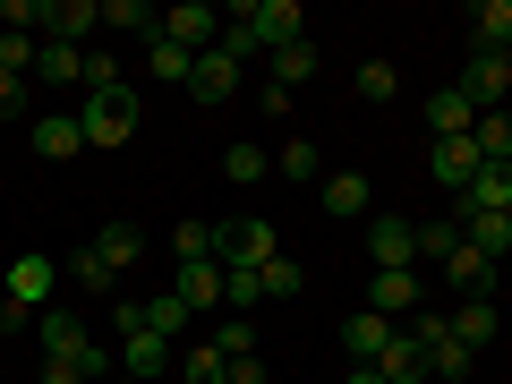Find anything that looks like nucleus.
<instances>
[{"label":"nucleus","instance_id":"nucleus-24","mask_svg":"<svg viewBox=\"0 0 512 384\" xmlns=\"http://www.w3.org/2000/svg\"><path fill=\"white\" fill-rule=\"evenodd\" d=\"M461 214H512V163H487L461 197Z\"/></svg>","mask_w":512,"mask_h":384},{"label":"nucleus","instance_id":"nucleus-28","mask_svg":"<svg viewBox=\"0 0 512 384\" xmlns=\"http://www.w3.org/2000/svg\"><path fill=\"white\" fill-rule=\"evenodd\" d=\"M146 69L163 77V86H188V69H197V52H180L171 35H154V43H146Z\"/></svg>","mask_w":512,"mask_h":384},{"label":"nucleus","instance_id":"nucleus-39","mask_svg":"<svg viewBox=\"0 0 512 384\" xmlns=\"http://www.w3.org/2000/svg\"><path fill=\"white\" fill-rule=\"evenodd\" d=\"M256 282H265V299H299V282H308V274H299V256H274Z\"/></svg>","mask_w":512,"mask_h":384},{"label":"nucleus","instance_id":"nucleus-40","mask_svg":"<svg viewBox=\"0 0 512 384\" xmlns=\"http://www.w3.org/2000/svg\"><path fill=\"white\" fill-rule=\"evenodd\" d=\"M214 350H222V359H256V325H248V316H231V325L214 333Z\"/></svg>","mask_w":512,"mask_h":384},{"label":"nucleus","instance_id":"nucleus-2","mask_svg":"<svg viewBox=\"0 0 512 384\" xmlns=\"http://www.w3.org/2000/svg\"><path fill=\"white\" fill-rule=\"evenodd\" d=\"M77 128H86V154L94 146H128V137H137V94H128V86L77 94Z\"/></svg>","mask_w":512,"mask_h":384},{"label":"nucleus","instance_id":"nucleus-17","mask_svg":"<svg viewBox=\"0 0 512 384\" xmlns=\"http://www.w3.org/2000/svg\"><path fill=\"white\" fill-rule=\"evenodd\" d=\"M393 333H402V325H393V316L359 308V316H350V325H342V350H350V359H359V367H376V359H384V342H393Z\"/></svg>","mask_w":512,"mask_h":384},{"label":"nucleus","instance_id":"nucleus-43","mask_svg":"<svg viewBox=\"0 0 512 384\" xmlns=\"http://www.w3.org/2000/svg\"><path fill=\"white\" fill-rule=\"evenodd\" d=\"M18 111H26V77L0 69V120H18Z\"/></svg>","mask_w":512,"mask_h":384},{"label":"nucleus","instance_id":"nucleus-27","mask_svg":"<svg viewBox=\"0 0 512 384\" xmlns=\"http://www.w3.org/2000/svg\"><path fill=\"white\" fill-rule=\"evenodd\" d=\"M103 26H120V35H163V9H146V0H103Z\"/></svg>","mask_w":512,"mask_h":384},{"label":"nucleus","instance_id":"nucleus-46","mask_svg":"<svg viewBox=\"0 0 512 384\" xmlns=\"http://www.w3.org/2000/svg\"><path fill=\"white\" fill-rule=\"evenodd\" d=\"M342 384H384V376H376V367H350V376H342Z\"/></svg>","mask_w":512,"mask_h":384},{"label":"nucleus","instance_id":"nucleus-25","mask_svg":"<svg viewBox=\"0 0 512 384\" xmlns=\"http://www.w3.org/2000/svg\"><path fill=\"white\" fill-rule=\"evenodd\" d=\"M461 239H470L478 256L504 265V256H512V214H461Z\"/></svg>","mask_w":512,"mask_h":384},{"label":"nucleus","instance_id":"nucleus-21","mask_svg":"<svg viewBox=\"0 0 512 384\" xmlns=\"http://www.w3.org/2000/svg\"><path fill=\"white\" fill-rule=\"evenodd\" d=\"M427 128H436V146H444V137H470V128H478V103H470L461 86L427 94Z\"/></svg>","mask_w":512,"mask_h":384},{"label":"nucleus","instance_id":"nucleus-4","mask_svg":"<svg viewBox=\"0 0 512 384\" xmlns=\"http://www.w3.org/2000/svg\"><path fill=\"white\" fill-rule=\"evenodd\" d=\"M367 265H376V274H419V222L367 214Z\"/></svg>","mask_w":512,"mask_h":384},{"label":"nucleus","instance_id":"nucleus-34","mask_svg":"<svg viewBox=\"0 0 512 384\" xmlns=\"http://www.w3.org/2000/svg\"><path fill=\"white\" fill-rule=\"evenodd\" d=\"M146 333H163V342H180V333H188V299H180V291L146 299Z\"/></svg>","mask_w":512,"mask_h":384},{"label":"nucleus","instance_id":"nucleus-16","mask_svg":"<svg viewBox=\"0 0 512 384\" xmlns=\"http://www.w3.org/2000/svg\"><path fill=\"white\" fill-rule=\"evenodd\" d=\"M316 69H325V52H316V43L299 35V43H282V52L265 60V86H282V94H299V86H308Z\"/></svg>","mask_w":512,"mask_h":384},{"label":"nucleus","instance_id":"nucleus-12","mask_svg":"<svg viewBox=\"0 0 512 384\" xmlns=\"http://www.w3.org/2000/svg\"><path fill=\"white\" fill-rule=\"evenodd\" d=\"M35 26H52V43H77V52H86V35L103 26V0H43Z\"/></svg>","mask_w":512,"mask_h":384},{"label":"nucleus","instance_id":"nucleus-9","mask_svg":"<svg viewBox=\"0 0 512 384\" xmlns=\"http://www.w3.org/2000/svg\"><path fill=\"white\" fill-rule=\"evenodd\" d=\"M461 94H470L478 111H504V94H512V52H470V69H461Z\"/></svg>","mask_w":512,"mask_h":384},{"label":"nucleus","instance_id":"nucleus-22","mask_svg":"<svg viewBox=\"0 0 512 384\" xmlns=\"http://www.w3.org/2000/svg\"><path fill=\"white\" fill-rule=\"evenodd\" d=\"M444 325H453V342H461V350H487L504 316H495V299H461V308L444 316Z\"/></svg>","mask_w":512,"mask_h":384},{"label":"nucleus","instance_id":"nucleus-26","mask_svg":"<svg viewBox=\"0 0 512 384\" xmlns=\"http://www.w3.org/2000/svg\"><path fill=\"white\" fill-rule=\"evenodd\" d=\"M94 256H103L111 274H128V265H137V256H146V239L128 231V222H103V231H94Z\"/></svg>","mask_w":512,"mask_h":384},{"label":"nucleus","instance_id":"nucleus-5","mask_svg":"<svg viewBox=\"0 0 512 384\" xmlns=\"http://www.w3.org/2000/svg\"><path fill=\"white\" fill-rule=\"evenodd\" d=\"M231 18L256 35V52H265V60H274L282 43H299V35H308V9H299V0H248V9H231Z\"/></svg>","mask_w":512,"mask_h":384},{"label":"nucleus","instance_id":"nucleus-11","mask_svg":"<svg viewBox=\"0 0 512 384\" xmlns=\"http://www.w3.org/2000/svg\"><path fill=\"white\" fill-rule=\"evenodd\" d=\"M35 86H43V94H86V52L43 35V52H35Z\"/></svg>","mask_w":512,"mask_h":384},{"label":"nucleus","instance_id":"nucleus-13","mask_svg":"<svg viewBox=\"0 0 512 384\" xmlns=\"http://www.w3.org/2000/svg\"><path fill=\"white\" fill-rule=\"evenodd\" d=\"M120 376L163 384V376H171V342H163V333H146V325H137V333H120Z\"/></svg>","mask_w":512,"mask_h":384},{"label":"nucleus","instance_id":"nucleus-32","mask_svg":"<svg viewBox=\"0 0 512 384\" xmlns=\"http://www.w3.org/2000/svg\"><path fill=\"white\" fill-rule=\"evenodd\" d=\"M69 274H77V291H86V299H111V291H120V274H111L94 248H77V256H69Z\"/></svg>","mask_w":512,"mask_h":384},{"label":"nucleus","instance_id":"nucleus-35","mask_svg":"<svg viewBox=\"0 0 512 384\" xmlns=\"http://www.w3.org/2000/svg\"><path fill=\"white\" fill-rule=\"evenodd\" d=\"M350 86H359L367 103H393V94H402V77H393V60L376 52V60H359V77H350Z\"/></svg>","mask_w":512,"mask_h":384},{"label":"nucleus","instance_id":"nucleus-42","mask_svg":"<svg viewBox=\"0 0 512 384\" xmlns=\"http://www.w3.org/2000/svg\"><path fill=\"white\" fill-rule=\"evenodd\" d=\"M256 299H265V282H256V274H222V308H239V316H248Z\"/></svg>","mask_w":512,"mask_h":384},{"label":"nucleus","instance_id":"nucleus-23","mask_svg":"<svg viewBox=\"0 0 512 384\" xmlns=\"http://www.w3.org/2000/svg\"><path fill=\"white\" fill-rule=\"evenodd\" d=\"M376 376H384V384H427V350L410 342V325L393 333V342H384V359H376Z\"/></svg>","mask_w":512,"mask_h":384},{"label":"nucleus","instance_id":"nucleus-29","mask_svg":"<svg viewBox=\"0 0 512 384\" xmlns=\"http://www.w3.org/2000/svg\"><path fill=\"white\" fill-rule=\"evenodd\" d=\"M180 299H188V316L222 308V265H180Z\"/></svg>","mask_w":512,"mask_h":384},{"label":"nucleus","instance_id":"nucleus-30","mask_svg":"<svg viewBox=\"0 0 512 384\" xmlns=\"http://www.w3.org/2000/svg\"><path fill=\"white\" fill-rule=\"evenodd\" d=\"M478 154H487V163H512V111H478Z\"/></svg>","mask_w":512,"mask_h":384},{"label":"nucleus","instance_id":"nucleus-1","mask_svg":"<svg viewBox=\"0 0 512 384\" xmlns=\"http://www.w3.org/2000/svg\"><path fill=\"white\" fill-rule=\"evenodd\" d=\"M274 256H282L274 222H256V214H239V222H214V265H222V274H265Z\"/></svg>","mask_w":512,"mask_h":384},{"label":"nucleus","instance_id":"nucleus-15","mask_svg":"<svg viewBox=\"0 0 512 384\" xmlns=\"http://www.w3.org/2000/svg\"><path fill=\"white\" fill-rule=\"evenodd\" d=\"M325 214H333V222H367V214H376L367 171H325Z\"/></svg>","mask_w":512,"mask_h":384},{"label":"nucleus","instance_id":"nucleus-38","mask_svg":"<svg viewBox=\"0 0 512 384\" xmlns=\"http://www.w3.org/2000/svg\"><path fill=\"white\" fill-rule=\"evenodd\" d=\"M35 52H43V35H0V69L9 77H35Z\"/></svg>","mask_w":512,"mask_h":384},{"label":"nucleus","instance_id":"nucleus-3","mask_svg":"<svg viewBox=\"0 0 512 384\" xmlns=\"http://www.w3.org/2000/svg\"><path fill=\"white\" fill-rule=\"evenodd\" d=\"M0 291H9V325H35V308L52 299V256L43 248H26V256H9V274H0Z\"/></svg>","mask_w":512,"mask_h":384},{"label":"nucleus","instance_id":"nucleus-10","mask_svg":"<svg viewBox=\"0 0 512 384\" xmlns=\"http://www.w3.org/2000/svg\"><path fill=\"white\" fill-rule=\"evenodd\" d=\"M163 35L180 43V52H214V43H222V9H205V0H180V9H163Z\"/></svg>","mask_w":512,"mask_h":384},{"label":"nucleus","instance_id":"nucleus-18","mask_svg":"<svg viewBox=\"0 0 512 384\" xmlns=\"http://www.w3.org/2000/svg\"><path fill=\"white\" fill-rule=\"evenodd\" d=\"M444 282H453L461 299H487V291H495V256H478L470 239H461V248L444 256Z\"/></svg>","mask_w":512,"mask_h":384},{"label":"nucleus","instance_id":"nucleus-44","mask_svg":"<svg viewBox=\"0 0 512 384\" xmlns=\"http://www.w3.org/2000/svg\"><path fill=\"white\" fill-rule=\"evenodd\" d=\"M231 384H274V376H265V359H231Z\"/></svg>","mask_w":512,"mask_h":384},{"label":"nucleus","instance_id":"nucleus-7","mask_svg":"<svg viewBox=\"0 0 512 384\" xmlns=\"http://www.w3.org/2000/svg\"><path fill=\"white\" fill-rule=\"evenodd\" d=\"M427 171H436L444 197H470V180L487 171V154H478V137H444V146H427Z\"/></svg>","mask_w":512,"mask_h":384},{"label":"nucleus","instance_id":"nucleus-47","mask_svg":"<svg viewBox=\"0 0 512 384\" xmlns=\"http://www.w3.org/2000/svg\"><path fill=\"white\" fill-rule=\"evenodd\" d=\"M111 384H137V376H111Z\"/></svg>","mask_w":512,"mask_h":384},{"label":"nucleus","instance_id":"nucleus-31","mask_svg":"<svg viewBox=\"0 0 512 384\" xmlns=\"http://www.w3.org/2000/svg\"><path fill=\"white\" fill-rule=\"evenodd\" d=\"M274 171H282V180H325V154H316V137H291V146L274 154Z\"/></svg>","mask_w":512,"mask_h":384},{"label":"nucleus","instance_id":"nucleus-37","mask_svg":"<svg viewBox=\"0 0 512 384\" xmlns=\"http://www.w3.org/2000/svg\"><path fill=\"white\" fill-rule=\"evenodd\" d=\"M265 171H274V154H256V146H231V154H222V180H239V188H256Z\"/></svg>","mask_w":512,"mask_h":384},{"label":"nucleus","instance_id":"nucleus-45","mask_svg":"<svg viewBox=\"0 0 512 384\" xmlns=\"http://www.w3.org/2000/svg\"><path fill=\"white\" fill-rule=\"evenodd\" d=\"M35 384H86V376H77V367H43Z\"/></svg>","mask_w":512,"mask_h":384},{"label":"nucleus","instance_id":"nucleus-36","mask_svg":"<svg viewBox=\"0 0 512 384\" xmlns=\"http://www.w3.org/2000/svg\"><path fill=\"white\" fill-rule=\"evenodd\" d=\"M171 256H180V265H214V222H180V231H171Z\"/></svg>","mask_w":512,"mask_h":384},{"label":"nucleus","instance_id":"nucleus-19","mask_svg":"<svg viewBox=\"0 0 512 384\" xmlns=\"http://www.w3.org/2000/svg\"><path fill=\"white\" fill-rule=\"evenodd\" d=\"M367 308L393 316V325H410V316H419V274H376L367 282Z\"/></svg>","mask_w":512,"mask_h":384},{"label":"nucleus","instance_id":"nucleus-14","mask_svg":"<svg viewBox=\"0 0 512 384\" xmlns=\"http://www.w3.org/2000/svg\"><path fill=\"white\" fill-rule=\"evenodd\" d=\"M35 154H43V163H77V154H86V128H77V111H43V120H35Z\"/></svg>","mask_w":512,"mask_h":384},{"label":"nucleus","instance_id":"nucleus-33","mask_svg":"<svg viewBox=\"0 0 512 384\" xmlns=\"http://www.w3.org/2000/svg\"><path fill=\"white\" fill-rule=\"evenodd\" d=\"M171 367H180L188 384H231V359H222L214 342H197V350H188V359H171Z\"/></svg>","mask_w":512,"mask_h":384},{"label":"nucleus","instance_id":"nucleus-41","mask_svg":"<svg viewBox=\"0 0 512 384\" xmlns=\"http://www.w3.org/2000/svg\"><path fill=\"white\" fill-rule=\"evenodd\" d=\"M453 248H461V222H419V256H436V265H444Z\"/></svg>","mask_w":512,"mask_h":384},{"label":"nucleus","instance_id":"nucleus-6","mask_svg":"<svg viewBox=\"0 0 512 384\" xmlns=\"http://www.w3.org/2000/svg\"><path fill=\"white\" fill-rule=\"evenodd\" d=\"M35 333H43V367H77L94 350V333H86L77 308H35Z\"/></svg>","mask_w":512,"mask_h":384},{"label":"nucleus","instance_id":"nucleus-20","mask_svg":"<svg viewBox=\"0 0 512 384\" xmlns=\"http://www.w3.org/2000/svg\"><path fill=\"white\" fill-rule=\"evenodd\" d=\"M461 26H470V52H512V0H478Z\"/></svg>","mask_w":512,"mask_h":384},{"label":"nucleus","instance_id":"nucleus-8","mask_svg":"<svg viewBox=\"0 0 512 384\" xmlns=\"http://www.w3.org/2000/svg\"><path fill=\"white\" fill-rule=\"evenodd\" d=\"M239 86H248V69H239L231 52H197V69H188V103H239Z\"/></svg>","mask_w":512,"mask_h":384}]
</instances>
